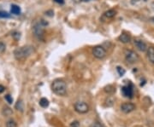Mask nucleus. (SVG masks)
<instances>
[{"mask_svg": "<svg viewBox=\"0 0 154 127\" xmlns=\"http://www.w3.org/2000/svg\"><path fill=\"white\" fill-rule=\"evenodd\" d=\"M34 52V48L33 46L27 45V46L17 48L14 52V55L16 60L21 61V60H24L28 56H30Z\"/></svg>", "mask_w": 154, "mask_h": 127, "instance_id": "f257e3e1", "label": "nucleus"}, {"mask_svg": "<svg viewBox=\"0 0 154 127\" xmlns=\"http://www.w3.org/2000/svg\"><path fill=\"white\" fill-rule=\"evenodd\" d=\"M52 91L57 96H65L67 94V85L63 79H55L51 84Z\"/></svg>", "mask_w": 154, "mask_h": 127, "instance_id": "f03ea898", "label": "nucleus"}, {"mask_svg": "<svg viewBox=\"0 0 154 127\" xmlns=\"http://www.w3.org/2000/svg\"><path fill=\"white\" fill-rule=\"evenodd\" d=\"M33 32L36 38L39 39V40H43L44 39V36H45V29H44V25L39 22V23H36L33 27Z\"/></svg>", "mask_w": 154, "mask_h": 127, "instance_id": "7ed1b4c3", "label": "nucleus"}, {"mask_svg": "<svg viewBox=\"0 0 154 127\" xmlns=\"http://www.w3.org/2000/svg\"><path fill=\"white\" fill-rule=\"evenodd\" d=\"M125 60L129 64L136 63L139 61V56L135 51L127 50L125 51Z\"/></svg>", "mask_w": 154, "mask_h": 127, "instance_id": "20e7f679", "label": "nucleus"}, {"mask_svg": "<svg viewBox=\"0 0 154 127\" xmlns=\"http://www.w3.org/2000/svg\"><path fill=\"white\" fill-rule=\"evenodd\" d=\"M106 51L105 49L101 46V45H97L92 49V55L94 56V57H96L97 59L102 60L105 56H106Z\"/></svg>", "mask_w": 154, "mask_h": 127, "instance_id": "39448f33", "label": "nucleus"}, {"mask_svg": "<svg viewBox=\"0 0 154 127\" xmlns=\"http://www.w3.org/2000/svg\"><path fill=\"white\" fill-rule=\"evenodd\" d=\"M74 107L78 114H87L89 111V106L84 102H76Z\"/></svg>", "mask_w": 154, "mask_h": 127, "instance_id": "423d86ee", "label": "nucleus"}, {"mask_svg": "<svg viewBox=\"0 0 154 127\" xmlns=\"http://www.w3.org/2000/svg\"><path fill=\"white\" fill-rule=\"evenodd\" d=\"M122 93L125 97L132 98L134 96V89H133L132 84L129 83L127 85H124L123 87H122Z\"/></svg>", "mask_w": 154, "mask_h": 127, "instance_id": "0eeeda50", "label": "nucleus"}, {"mask_svg": "<svg viewBox=\"0 0 154 127\" xmlns=\"http://www.w3.org/2000/svg\"><path fill=\"white\" fill-rule=\"evenodd\" d=\"M134 46H135L139 51H142V52L146 51H147V49H148L146 44L143 40H141V39H138V38L134 39Z\"/></svg>", "mask_w": 154, "mask_h": 127, "instance_id": "6e6552de", "label": "nucleus"}, {"mask_svg": "<svg viewBox=\"0 0 154 127\" xmlns=\"http://www.w3.org/2000/svg\"><path fill=\"white\" fill-rule=\"evenodd\" d=\"M134 109H135V105L131 102H126L121 105V110L125 114H129L133 112Z\"/></svg>", "mask_w": 154, "mask_h": 127, "instance_id": "1a4fd4ad", "label": "nucleus"}, {"mask_svg": "<svg viewBox=\"0 0 154 127\" xmlns=\"http://www.w3.org/2000/svg\"><path fill=\"white\" fill-rule=\"evenodd\" d=\"M119 41L122 42L123 44H128L131 41V36L130 34H128L127 33H123L120 36H119Z\"/></svg>", "mask_w": 154, "mask_h": 127, "instance_id": "9d476101", "label": "nucleus"}, {"mask_svg": "<svg viewBox=\"0 0 154 127\" xmlns=\"http://www.w3.org/2000/svg\"><path fill=\"white\" fill-rule=\"evenodd\" d=\"M147 58L151 63L154 64V47L151 46L147 49Z\"/></svg>", "mask_w": 154, "mask_h": 127, "instance_id": "9b49d317", "label": "nucleus"}, {"mask_svg": "<svg viewBox=\"0 0 154 127\" xmlns=\"http://www.w3.org/2000/svg\"><path fill=\"white\" fill-rule=\"evenodd\" d=\"M116 15V11L115 10H109L108 11H106L104 14V15L108 19H111V18L115 17Z\"/></svg>", "mask_w": 154, "mask_h": 127, "instance_id": "f8f14e48", "label": "nucleus"}, {"mask_svg": "<svg viewBox=\"0 0 154 127\" xmlns=\"http://www.w3.org/2000/svg\"><path fill=\"white\" fill-rule=\"evenodd\" d=\"M104 90V91H105L107 94H110V95L113 94V93L116 91V88L113 86V85H109L105 86Z\"/></svg>", "mask_w": 154, "mask_h": 127, "instance_id": "ddd939ff", "label": "nucleus"}, {"mask_svg": "<svg viewBox=\"0 0 154 127\" xmlns=\"http://www.w3.org/2000/svg\"><path fill=\"white\" fill-rule=\"evenodd\" d=\"M10 11L14 15H19L21 13V9H20L19 6L15 5V4H12L11 8H10Z\"/></svg>", "mask_w": 154, "mask_h": 127, "instance_id": "4468645a", "label": "nucleus"}, {"mask_svg": "<svg viewBox=\"0 0 154 127\" xmlns=\"http://www.w3.org/2000/svg\"><path fill=\"white\" fill-rule=\"evenodd\" d=\"M39 105H40L42 108H47V107L49 106V101H48L46 98L43 97V98H41V99L39 100Z\"/></svg>", "mask_w": 154, "mask_h": 127, "instance_id": "2eb2a0df", "label": "nucleus"}, {"mask_svg": "<svg viewBox=\"0 0 154 127\" xmlns=\"http://www.w3.org/2000/svg\"><path fill=\"white\" fill-rule=\"evenodd\" d=\"M116 71H117V73H118V74L120 75V76H123L125 74H126V71H125V69L123 68V67H120V66H117L116 67Z\"/></svg>", "mask_w": 154, "mask_h": 127, "instance_id": "dca6fc26", "label": "nucleus"}, {"mask_svg": "<svg viewBox=\"0 0 154 127\" xmlns=\"http://www.w3.org/2000/svg\"><path fill=\"white\" fill-rule=\"evenodd\" d=\"M6 127H17V126H16V123L13 119H10L6 123Z\"/></svg>", "mask_w": 154, "mask_h": 127, "instance_id": "f3484780", "label": "nucleus"}, {"mask_svg": "<svg viewBox=\"0 0 154 127\" xmlns=\"http://www.w3.org/2000/svg\"><path fill=\"white\" fill-rule=\"evenodd\" d=\"M15 108H16L17 110H21V111L23 110V104H22V102L21 100L18 101L17 103L15 104Z\"/></svg>", "mask_w": 154, "mask_h": 127, "instance_id": "a211bd4d", "label": "nucleus"}, {"mask_svg": "<svg viewBox=\"0 0 154 127\" xmlns=\"http://www.w3.org/2000/svg\"><path fill=\"white\" fill-rule=\"evenodd\" d=\"M10 14L5 11H0V18H9Z\"/></svg>", "mask_w": 154, "mask_h": 127, "instance_id": "6ab92c4d", "label": "nucleus"}, {"mask_svg": "<svg viewBox=\"0 0 154 127\" xmlns=\"http://www.w3.org/2000/svg\"><path fill=\"white\" fill-rule=\"evenodd\" d=\"M3 114L5 115H10L12 114V111L10 110V108H4V111H3Z\"/></svg>", "mask_w": 154, "mask_h": 127, "instance_id": "aec40b11", "label": "nucleus"}, {"mask_svg": "<svg viewBox=\"0 0 154 127\" xmlns=\"http://www.w3.org/2000/svg\"><path fill=\"white\" fill-rule=\"evenodd\" d=\"M5 100L9 102L10 104H11L13 102V98L10 96V95H6V96H5Z\"/></svg>", "mask_w": 154, "mask_h": 127, "instance_id": "412c9836", "label": "nucleus"}, {"mask_svg": "<svg viewBox=\"0 0 154 127\" xmlns=\"http://www.w3.org/2000/svg\"><path fill=\"white\" fill-rule=\"evenodd\" d=\"M69 127H80V123L78 122V121H73L71 124H70V126Z\"/></svg>", "mask_w": 154, "mask_h": 127, "instance_id": "4be33fe9", "label": "nucleus"}, {"mask_svg": "<svg viewBox=\"0 0 154 127\" xmlns=\"http://www.w3.org/2000/svg\"><path fill=\"white\" fill-rule=\"evenodd\" d=\"M92 127H104V126H103L101 123H99V122H95V123L92 124Z\"/></svg>", "mask_w": 154, "mask_h": 127, "instance_id": "5701e85b", "label": "nucleus"}, {"mask_svg": "<svg viewBox=\"0 0 154 127\" xmlns=\"http://www.w3.org/2000/svg\"><path fill=\"white\" fill-rule=\"evenodd\" d=\"M5 51V45L3 43H0V52H4Z\"/></svg>", "mask_w": 154, "mask_h": 127, "instance_id": "b1692460", "label": "nucleus"}, {"mask_svg": "<svg viewBox=\"0 0 154 127\" xmlns=\"http://www.w3.org/2000/svg\"><path fill=\"white\" fill-rule=\"evenodd\" d=\"M46 15H48V16H53V15H54V13H53V11L52 10H48V11H46Z\"/></svg>", "mask_w": 154, "mask_h": 127, "instance_id": "393cba45", "label": "nucleus"}, {"mask_svg": "<svg viewBox=\"0 0 154 127\" xmlns=\"http://www.w3.org/2000/svg\"><path fill=\"white\" fill-rule=\"evenodd\" d=\"M54 2H56L57 3H59V4H64V0H53Z\"/></svg>", "mask_w": 154, "mask_h": 127, "instance_id": "a878e982", "label": "nucleus"}, {"mask_svg": "<svg viewBox=\"0 0 154 127\" xmlns=\"http://www.w3.org/2000/svg\"><path fill=\"white\" fill-rule=\"evenodd\" d=\"M141 0H131V3L132 4H135V3H137L138 2H140Z\"/></svg>", "mask_w": 154, "mask_h": 127, "instance_id": "bb28decb", "label": "nucleus"}, {"mask_svg": "<svg viewBox=\"0 0 154 127\" xmlns=\"http://www.w3.org/2000/svg\"><path fill=\"white\" fill-rule=\"evenodd\" d=\"M4 90H5V88H4L3 85H0V93L4 92Z\"/></svg>", "mask_w": 154, "mask_h": 127, "instance_id": "cd10ccee", "label": "nucleus"}, {"mask_svg": "<svg viewBox=\"0 0 154 127\" xmlns=\"http://www.w3.org/2000/svg\"><path fill=\"white\" fill-rule=\"evenodd\" d=\"M151 21H152V22L154 23V17H152V18H151Z\"/></svg>", "mask_w": 154, "mask_h": 127, "instance_id": "c85d7f7f", "label": "nucleus"}, {"mask_svg": "<svg viewBox=\"0 0 154 127\" xmlns=\"http://www.w3.org/2000/svg\"><path fill=\"white\" fill-rule=\"evenodd\" d=\"M82 2H88V1H90V0H81Z\"/></svg>", "mask_w": 154, "mask_h": 127, "instance_id": "c756f323", "label": "nucleus"}]
</instances>
